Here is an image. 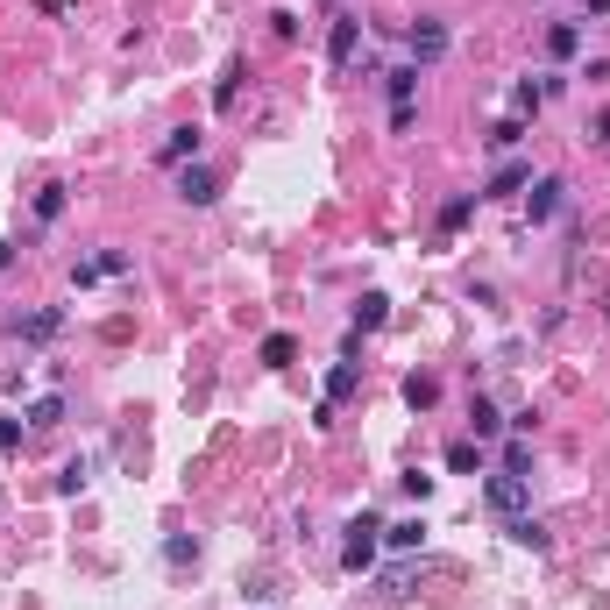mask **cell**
Returning a JSON list of instances; mask_svg holds the SVG:
<instances>
[{
    "instance_id": "obj_1",
    "label": "cell",
    "mask_w": 610,
    "mask_h": 610,
    "mask_svg": "<svg viewBox=\"0 0 610 610\" xmlns=\"http://www.w3.org/2000/svg\"><path fill=\"white\" fill-rule=\"evenodd\" d=\"M483 504H490L497 518H518V511L532 504V476H511V469H497V476H483Z\"/></svg>"
},
{
    "instance_id": "obj_2",
    "label": "cell",
    "mask_w": 610,
    "mask_h": 610,
    "mask_svg": "<svg viewBox=\"0 0 610 610\" xmlns=\"http://www.w3.org/2000/svg\"><path fill=\"white\" fill-rule=\"evenodd\" d=\"M447 43H454V36H447V22H433V15H419V22L405 29V50H412V64H419V71H426V64H440V57H447Z\"/></svg>"
},
{
    "instance_id": "obj_3",
    "label": "cell",
    "mask_w": 610,
    "mask_h": 610,
    "mask_svg": "<svg viewBox=\"0 0 610 610\" xmlns=\"http://www.w3.org/2000/svg\"><path fill=\"white\" fill-rule=\"evenodd\" d=\"M376 532H384V525H376V511H362V518L348 525V547H341V568H348V575H369V561H376Z\"/></svg>"
},
{
    "instance_id": "obj_4",
    "label": "cell",
    "mask_w": 610,
    "mask_h": 610,
    "mask_svg": "<svg viewBox=\"0 0 610 610\" xmlns=\"http://www.w3.org/2000/svg\"><path fill=\"white\" fill-rule=\"evenodd\" d=\"M178 199H185V206H213V199H220V178H213L206 164H178Z\"/></svg>"
},
{
    "instance_id": "obj_5",
    "label": "cell",
    "mask_w": 610,
    "mask_h": 610,
    "mask_svg": "<svg viewBox=\"0 0 610 610\" xmlns=\"http://www.w3.org/2000/svg\"><path fill=\"white\" fill-rule=\"evenodd\" d=\"M561 192H568L561 178H532V185H525V213H532V227L561 213Z\"/></svg>"
},
{
    "instance_id": "obj_6",
    "label": "cell",
    "mask_w": 610,
    "mask_h": 610,
    "mask_svg": "<svg viewBox=\"0 0 610 610\" xmlns=\"http://www.w3.org/2000/svg\"><path fill=\"white\" fill-rule=\"evenodd\" d=\"M362 50V15H334V29H327V64H348Z\"/></svg>"
},
{
    "instance_id": "obj_7",
    "label": "cell",
    "mask_w": 610,
    "mask_h": 610,
    "mask_svg": "<svg viewBox=\"0 0 610 610\" xmlns=\"http://www.w3.org/2000/svg\"><path fill=\"white\" fill-rule=\"evenodd\" d=\"M525 185H532V164H525V157H511V164H497V171H490L483 199H511V192H525Z\"/></svg>"
},
{
    "instance_id": "obj_8",
    "label": "cell",
    "mask_w": 610,
    "mask_h": 610,
    "mask_svg": "<svg viewBox=\"0 0 610 610\" xmlns=\"http://www.w3.org/2000/svg\"><path fill=\"white\" fill-rule=\"evenodd\" d=\"M157 164H171V171H178V164H199V128H171V135L157 142Z\"/></svg>"
},
{
    "instance_id": "obj_9",
    "label": "cell",
    "mask_w": 610,
    "mask_h": 610,
    "mask_svg": "<svg viewBox=\"0 0 610 610\" xmlns=\"http://www.w3.org/2000/svg\"><path fill=\"white\" fill-rule=\"evenodd\" d=\"M384 547H391V554L426 547V518H398V525H384Z\"/></svg>"
},
{
    "instance_id": "obj_10",
    "label": "cell",
    "mask_w": 610,
    "mask_h": 610,
    "mask_svg": "<svg viewBox=\"0 0 610 610\" xmlns=\"http://www.w3.org/2000/svg\"><path fill=\"white\" fill-rule=\"evenodd\" d=\"M405 405H412V412H433V405H440V376L412 369V376H405Z\"/></svg>"
},
{
    "instance_id": "obj_11",
    "label": "cell",
    "mask_w": 610,
    "mask_h": 610,
    "mask_svg": "<svg viewBox=\"0 0 610 610\" xmlns=\"http://www.w3.org/2000/svg\"><path fill=\"white\" fill-rule=\"evenodd\" d=\"M504 532H511V540H518V547H532V554H547V525H540V518H532V511H518V518H504Z\"/></svg>"
},
{
    "instance_id": "obj_12",
    "label": "cell",
    "mask_w": 610,
    "mask_h": 610,
    "mask_svg": "<svg viewBox=\"0 0 610 610\" xmlns=\"http://www.w3.org/2000/svg\"><path fill=\"white\" fill-rule=\"evenodd\" d=\"M384 93H391V107H412V93H419V64H398V71H384Z\"/></svg>"
},
{
    "instance_id": "obj_13",
    "label": "cell",
    "mask_w": 610,
    "mask_h": 610,
    "mask_svg": "<svg viewBox=\"0 0 610 610\" xmlns=\"http://www.w3.org/2000/svg\"><path fill=\"white\" fill-rule=\"evenodd\" d=\"M384 320H391V298H384V291H362V305H355V334L384 327Z\"/></svg>"
},
{
    "instance_id": "obj_14",
    "label": "cell",
    "mask_w": 610,
    "mask_h": 610,
    "mask_svg": "<svg viewBox=\"0 0 610 610\" xmlns=\"http://www.w3.org/2000/svg\"><path fill=\"white\" fill-rule=\"evenodd\" d=\"M447 469L454 476H483V440H454L447 447Z\"/></svg>"
},
{
    "instance_id": "obj_15",
    "label": "cell",
    "mask_w": 610,
    "mask_h": 610,
    "mask_svg": "<svg viewBox=\"0 0 610 610\" xmlns=\"http://www.w3.org/2000/svg\"><path fill=\"white\" fill-rule=\"evenodd\" d=\"M57 327H64V313H57V305H43V313H29V320H15V334H22V341H50Z\"/></svg>"
},
{
    "instance_id": "obj_16",
    "label": "cell",
    "mask_w": 610,
    "mask_h": 610,
    "mask_svg": "<svg viewBox=\"0 0 610 610\" xmlns=\"http://www.w3.org/2000/svg\"><path fill=\"white\" fill-rule=\"evenodd\" d=\"M476 199H483V192H462V199H447V206H440V235H462V227H469V213H476Z\"/></svg>"
},
{
    "instance_id": "obj_17",
    "label": "cell",
    "mask_w": 610,
    "mask_h": 610,
    "mask_svg": "<svg viewBox=\"0 0 610 610\" xmlns=\"http://www.w3.org/2000/svg\"><path fill=\"white\" fill-rule=\"evenodd\" d=\"M469 426H476V440H497V433H504L511 419H504V412H497L490 398H476V405H469Z\"/></svg>"
},
{
    "instance_id": "obj_18",
    "label": "cell",
    "mask_w": 610,
    "mask_h": 610,
    "mask_svg": "<svg viewBox=\"0 0 610 610\" xmlns=\"http://www.w3.org/2000/svg\"><path fill=\"white\" fill-rule=\"evenodd\" d=\"M355 391H362V369H355V362H334V369H327V398L341 405V398H355Z\"/></svg>"
},
{
    "instance_id": "obj_19",
    "label": "cell",
    "mask_w": 610,
    "mask_h": 610,
    "mask_svg": "<svg viewBox=\"0 0 610 610\" xmlns=\"http://www.w3.org/2000/svg\"><path fill=\"white\" fill-rule=\"evenodd\" d=\"M547 50H554V57H575V50H582V29H575V22H554V29H547Z\"/></svg>"
},
{
    "instance_id": "obj_20",
    "label": "cell",
    "mask_w": 610,
    "mask_h": 610,
    "mask_svg": "<svg viewBox=\"0 0 610 610\" xmlns=\"http://www.w3.org/2000/svg\"><path fill=\"white\" fill-rule=\"evenodd\" d=\"M64 206H71V199H64V185H43V192H36V220H43V227H50V220H64Z\"/></svg>"
},
{
    "instance_id": "obj_21",
    "label": "cell",
    "mask_w": 610,
    "mask_h": 610,
    "mask_svg": "<svg viewBox=\"0 0 610 610\" xmlns=\"http://www.w3.org/2000/svg\"><path fill=\"white\" fill-rule=\"evenodd\" d=\"M86 476H93V462H64V469H57V490H64V497H79Z\"/></svg>"
},
{
    "instance_id": "obj_22",
    "label": "cell",
    "mask_w": 610,
    "mask_h": 610,
    "mask_svg": "<svg viewBox=\"0 0 610 610\" xmlns=\"http://www.w3.org/2000/svg\"><path fill=\"white\" fill-rule=\"evenodd\" d=\"M235 93H242V64H227L220 86H213V107H235Z\"/></svg>"
},
{
    "instance_id": "obj_23",
    "label": "cell",
    "mask_w": 610,
    "mask_h": 610,
    "mask_svg": "<svg viewBox=\"0 0 610 610\" xmlns=\"http://www.w3.org/2000/svg\"><path fill=\"white\" fill-rule=\"evenodd\" d=\"M291 355H298V348H291V334H270V341H263V362H270V369H284Z\"/></svg>"
},
{
    "instance_id": "obj_24",
    "label": "cell",
    "mask_w": 610,
    "mask_h": 610,
    "mask_svg": "<svg viewBox=\"0 0 610 610\" xmlns=\"http://www.w3.org/2000/svg\"><path fill=\"white\" fill-rule=\"evenodd\" d=\"M93 263H100V277H128V249H100Z\"/></svg>"
},
{
    "instance_id": "obj_25",
    "label": "cell",
    "mask_w": 610,
    "mask_h": 610,
    "mask_svg": "<svg viewBox=\"0 0 610 610\" xmlns=\"http://www.w3.org/2000/svg\"><path fill=\"white\" fill-rule=\"evenodd\" d=\"M540 100H547V86H518V93H511L518 114H540Z\"/></svg>"
},
{
    "instance_id": "obj_26",
    "label": "cell",
    "mask_w": 610,
    "mask_h": 610,
    "mask_svg": "<svg viewBox=\"0 0 610 610\" xmlns=\"http://www.w3.org/2000/svg\"><path fill=\"white\" fill-rule=\"evenodd\" d=\"M518 135H525V128H518V121H497V128H490V149H497V157H504V149H511V142H518Z\"/></svg>"
},
{
    "instance_id": "obj_27",
    "label": "cell",
    "mask_w": 610,
    "mask_h": 610,
    "mask_svg": "<svg viewBox=\"0 0 610 610\" xmlns=\"http://www.w3.org/2000/svg\"><path fill=\"white\" fill-rule=\"evenodd\" d=\"M164 561H171V568H185V561H199V540H171V547H164Z\"/></svg>"
},
{
    "instance_id": "obj_28",
    "label": "cell",
    "mask_w": 610,
    "mask_h": 610,
    "mask_svg": "<svg viewBox=\"0 0 610 610\" xmlns=\"http://www.w3.org/2000/svg\"><path fill=\"white\" fill-rule=\"evenodd\" d=\"M57 419H64V405H57V398H43V405L29 412V426H57Z\"/></svg>"
},
{
    "instance_id": "obj_29",
    "label": "cell",
    "mask_w": 610,
    "mask_h": 610,
    "mask_svg": "<svg viewBox=\"0 0 610 610\" xmlns=\"http://www.w3.org/2000/svg\"><path fill=\"white\" fill-rule=\"evenodd\" d=\"M412 596V575H384V603H405Z\"/></svg>"
},
{
    "instance_id": "obj_30",
    "label": "cell",
    "mask_w": 610,
    "mask_h": 610,
    "mask_svg": "<svg viewBox=\"0 0 610 610\" xmlns=\"http://www.w3.org/2000/svg\"><path fill=\"white\" fill-rule=\"evenodd\" d=\"M22 447V419H0V454H15Z\"/></svg>"
},
{
    "instance_id": "obj_31",
    "label": "cell",
    "mask_w": 610,
    "mask_h": 610,
    "mask_svg": "<svg viewBox=\"0 0 610 610\" xmlns=\"http://www.w3.org/2000/svg\"><path fill=\"white\" fill-rule=\"evenodd\" d=\"M15 270V242H0V277H8Z\"/></svg>"
},
{
    "instance_id": "obj_32",
    "label": "cell",
    "mask_w": 610,
    "mask_h": 610,
    "mask_svg": "<svg viewBox=\"0 0 610 610\" xmlns=\"http://www.w3.org/2000/svg\"><path fill=\"white\" fill-rule=\"evenodd\" d=\"M603 142H610V114H603Z\"/></svg>"
}]
</instances>
